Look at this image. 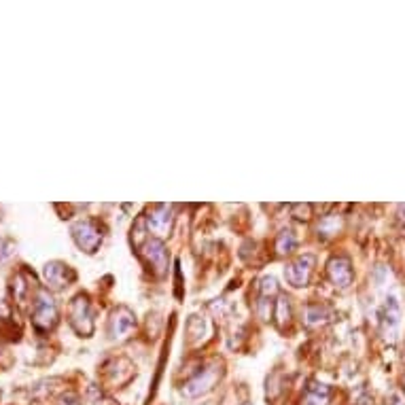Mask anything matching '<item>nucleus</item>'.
<instances>
[{"label":"nucleus","mask_w":405,"mask_h":405,"mask_svg":"<svg viewBox=\"0 0 405 405\" xmlns=\"http://www.w3.org/2000/svg\"><path fill=\"white\" fill-rule=\"evenodd\" d=\"M32 325L38 331H52L58 325V306L56 299L49 295L47 289H38L36 291V299H34V310H32Z\"/></svg>","instance_id":"f257e3e1"},{"label":"nucleus","mask_w":405,"mask_h":405,"mask_svg":"<svg viewBox=\"0 0 405 405\" xmlns=\"http://www.w3.org/2000/svg\"><path fill=\"white\" fill-rule=\"evenodd\" d=\"M223 376V369L219 363H211L206 365L204 369H199L185 386H183V395L189 397V399H195V397H201L206 395L215 388V384L221 380Z\"/></svg>","instance_id":"f03ea898"},{"label":"nucleus","mask_w":405,"mask_h":405,"mask_svg":"<svg viewBox=\"0 0 405 405\" xmlns=\"http://www.w3.org/2000/svg\"><path fill=\"white\" fill-rule=\"evenodd\" d=\"M72 234V240L77 242V246L85 252H95L100 248V244H102V227H100L95 221L91 219H83V221H77L70 229Z\"/></svg>","instance_id":"7ed1b4c3"},{"label":"nucleus","mask_w":405,"mask_h":405,"mask_svg":"<svg viewBox=\"0 0 405 405\" xmlns=\"http://www.w3.org/2000/svg\"><path fill=\"white\" fill-rule=\"evenodd\" d=\"M70 325L81 337H89L93 333V310L87 295H77L70 303Z\"/></svg>","instance_id":"20e7f679"},{"label":"nucleus","mask_w":405,"mask_h":405,"mask_svg":"<svg viewBox=\"0 0 405 405\" xmlns=\"http://www.w3.org/2000/svg\"><path fill=\"white\" fill-rule=\"evenodd\" d=\"M316 259L314 255H299L295 259H291L284 268V278L291 286L301 289V286H308L312 272H314Z\"/></svg>","instance_id":"39448f33"},{"label":"nucleus","mask_w":405,"mask_h":405,"mask_svg":"<svg viewBox=\"0 0 405 405\" xmlns=\"http://www.w3.org/2000/svg\"><path fill=\"white\" fill-rule=\"evenodd\" d=\"M140 252L155 276H164L168 272V248L162 240H158V238L144 240L140 244Z\"/></svg>","instance_id":"423d86ee"},{"label":"nucleus","mask_w":405,"mask_h":405,"mask_svg":"<svg viewBox=\"0 0 405 405\" xmlns=\"http://www.w3.org/2000/svg\"><path fill=\"white\" fill-rule=\"evenodd\" d=\"M144 223H146V229L153 234L158 240L166 238L172 231V223H174L172 208L166 206V204H155L153 208L148 211V215L144 217Z\"/></svg>","instance_id":"0eeeda50"},{"label":"nucleus","mask_w":405,"mask_h":405,"mask_svg":"<svg viewBox=\"0 0 405 405\" xmlns=\"http://www.w3.org/2000/svg\"><path fill=\"white\" fill-rule=\"evenodd\" d=\"M134 327H136V316L125 306L117 308L111 314V319H109V335H111V339H125L132 333Z\"/></svg>","instance_id":"6e6552de"},{"label":"nucleus","mask_w":405,"mask_h":405,"mask_svg":"<svg viewBox=\"0 0 405 405\" xmlns=\"http://www.w3.org/2000/svg\"><path fill=\"white\" fill-rule=\"evenodd\" d=\"M43 276L52 289H64L75 280V270L62 261H49L43 268Z\"/></svg>","instance_id":"1a4fd4ad"},{"label":"nucleus","mask_w":405,"mask_h":405,"mask_svg":"<svg viewBox=\"0 0 405 405\" xmlns=\"http://www.w3.org/2000/svg\"><path fill=\"white\" fill-rule=\"evenodd\" d=\"M327 276L329 280L339 286V289H348L354 280V272H352V263L348 257H331L327 263Z\"/></svg>","instance_id":"9d476101"},{"label":"nucleus","mask_w":405,"mask_h":405,"mask_svg":"<svg viewBox=\"0 0 405 405\" xmlns=\"http://www.w3.org/2000/svg\"><path fill=\"white\" fill-rule=\"evenodd\" d=\"M331 397L329 386L321 384V382H310L306 392L301 397V405H327Z\"/></svg>","instance_id":"9b49d317"},{"label":"nucleus","mask_w":405,"mask_h":405,"mask_svg":"<svg viewBox=\"0 0 405 405\" xmlns=\"http://www.w3.org/2000/svg\"><path fill=\"white\" fill-rule=\"evenodd\" d=\"M274 308H276L274 319L278 321V327H284L291 321V299L286 295H278V301Z\"/></svg>","instance_id":"f8f14e48"},{"label":"nucleus","mask_w":405,"mask_h":405,"mask_svg":"<svg viewBox=\"0 0 405 405\" xmlns=\"http://www.w3.org/2000/svg\"><path fill=\"white\" fill-rule=\"evenodd\" d=\"M295 246H297V238H295V234L291 229L282 231L276 238V252H278V255H291V252L295 250Z\"/></svg>","instance_id":"ddd939ff"},{"label":"nucleus","mask_w":405,"mask_h":405,"mask_svg":"<svg viewBox=\"0 0 405 405\" xmlns=\"http://www.w3.org/2000/svg\"><path fill=\"white\" fill-rule=\"evenodd\" d=\"M306 319H308L306 323H308L310 327H316V325H325V323L331 319V312H329L325 306H310Z\"/></svg>","instance_id":"4468645a"},{"label":"nucleus","mask_w":405,"mask_h":405,"mask_svg":"<svg viewBox=\"0 0 405 405\" xmlns=\"http://www.w3.org/2000/svg\"><path fill=\"white\" fill-rule=\"evenodd\" d=\"M259 293H261V297H266V299H270L272 295H276V293H278V282H276V278H272V276L261 278V282H259Z\"/></svg>","instance_id":"2eb2a0df"},{"label":"nucleus","mask_w":405,"mask_h":405,"mask_svg":"<svg viewBox=\"0 0 405 405\" xmlns=\"http://www.w3.org/2000/svg\"><path fill=\"white\" fill-rule=\"evenodd\" d=\"M11 289H13V297L15 299H26L28 297V291H30V286L26 284V280H24V276L22 274H17L15 278H13V284H11Z\"/></svg>","instance_id":"dca6fc26"},{"label":"nucleus","mask_w":405,"mask_h":405,"mask_svg":"<svg viewBox=\"0 0 405 405\" xmlns=\"http://www.w3.org/2000/svg\"><path fill=\"white\" fill-rule=\"evenodd\" d=\"M403 388H405V380H403Z\"/></svg>","instance_id":"f3484780"},{"label":"nucleus","mask_w":405,"mask_h":405,"mask_svg":"<svg viewBox=\"0 0 405 405\" xmlns=\"http://www.w3.org/2000/svg\"><path fill=\"white\" fill-rule=\"evenodd\" d=\"M242 405H250V403H242Z\"/></svg>","instance_id":"a211bd4d"}]
</instances>
